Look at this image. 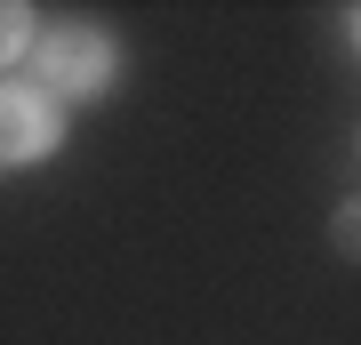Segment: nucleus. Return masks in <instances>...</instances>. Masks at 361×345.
<instances>
[{
  "label": "nucleus",
  "instance_id": "1",
  "mask_svg": "<svg viewBox=\"0 0 361 345\" xmlns=\"http://www.w3.org/2000/svg\"><path fill=\"white\" fill-rule=\"evenodd\" d=\"M32 49H40V97H104L121 73L113 32H97V25H49V32H32Z\"/></svg>",
  "mask_w": 361,
  "mask_h": 345
},
{
  "label": "nucleus",
  "instance_id": "2",
  "mask_svg": "<svg viewBox=\"0 0 361 345\" xmlns=\"http://www.w3.org/2000/svg\"><path fill=\"white\" fill-rule=\"evenodd\" d=\"M56 145H65V113H56V97L0 80V161H49Z\"/></svg>",
  "mask_w": 361,
  "mask_h": 345
},
{
  "label": "nucleus",
  "instance_id": "3",
  "mask_svg": "<svg viewBox=\"0 0 361 345\" xmlns=\"http://www.w3.org/2000/svg\"><path fill=\"white\" fill-rule=\"evenodd\" d=\"M32 49V8H16V0H0V64H16Z\"/></svg>",
  "mask_w": 361,
  "mask_h": 345
},
{
  "label": "nucleus",
  "instance_id": "4",
  "mask_svg": "<svg viewBox=\"0 0 361 345\" xmlns=\"http://www.w3.org/2000/svg\"><path fill=\"white\" fill-rule=\"evenodd\" d=\"M337 249H345V257L361 249V209H353V201H345V209H337Z\"/></svg>",
  "mask_w": 361,
  "mask_h": 345
}]
</instances>
